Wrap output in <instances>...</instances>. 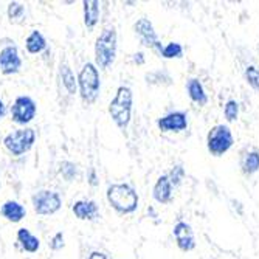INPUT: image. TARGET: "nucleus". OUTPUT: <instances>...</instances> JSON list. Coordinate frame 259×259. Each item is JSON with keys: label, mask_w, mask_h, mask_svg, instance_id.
<instances>
[{"label": "nucleus", "mask_w": 259, "mask_h": 259, "mask_svg": "<svg viewBox=\"0 0 259 259\" xmlns=\"http://www.w3.org/2000/svg\"><path fill=\"white\" fill-rule=\"evenodd\" d=\"M152 197L155 202L164 205L172 200V185L166 174H163L157 179L154 188H152Z\"/></svg>", "instance_id": "4468645a"}, {"label": "nucleus", "mask_w": 259, "mask_h": 259, "mask_svg": "<svg viewBox=\"0 0 259 259\" xmlns=\"http://www.w3.org/2000/svg\"><path fill=\"white\" fill-rule=\"evenodd\" d=\"M172 188L174 186H179L182 183V180L185 179V168L182 166V164H174V166L171 168L169 174H166Z\"/></svg>", "instance_id": "cd10ccee"}, {"label": "nucleus", "mask_w": 259, "mask_h": 259, "mask_svg": "<svg viewBox=\"0 0 259 259\" xmlns=\"http://www.w3.org/2000/svg\"><path fill=\"white\" fill-rule=\"evenodd\" d=\"M134 31H135V34H137V37H138V40H140L141 45L148 47V49H151L152 52H155L158 55L161 53L163 45L158 40V36L155 33V28L152 25V22L148 17L138 19L134 23Z\"/></svg>", "instance_id": "1a4fd4ad"}, {"label": "nucleus", "mask_w": 259, "mask_h": 259, "mask_svg": "<svg viewBox=\"0 0 259 259\" xmlns=\"http://www.w3.org/2000/svg\"><path fill=\"white\" fill-rule=\"evenodd\" d=\"M49 247L53 250V251H59L65 247V238H64V233L62 231H58L55 236L50 239L49 242Z\"/></svg>", "instance_id": "c85d7f7f"}, {"label": "nucleus", "mask_w": 259, "mask_h": 259, "mask_svg": "<svg viewBox=\"0 0 259 259\" xmlns=\"http://www.w3.org/2000/svg\"><path fill=\"white\" fill-rule=\"evenodd\" d=\"M5 113H7V107H5V103H4L2 100H0V120L4 118V116H5Z\"/></svg>", "instance_id": "473e14b6"}, {"label": "nucleus", "mask_w": 259, "mask_h": 259, "mask_svg": "<svg viewBox=\"0 0 259 259\" xmlns=\"http://www.w3.org/2000/svg\"><path fill=\"white\" fill-rule=\"evenodd\" d=\"M87 183H89L90 186H93V188L100 185V179H98L95 169H90V171H89V174H87Z\"/></svg>", "instance_id": "c756f323"}, {"label": "nucleus", "mask_w": 259, "mask_h": 259, "mask_svg": "<svg viewBox=\"0 0 259 259\" xmlns=\"http://www.w3.org/2000/svg\"><path fill=\"white\" fill-rule=\"evenodd\" d=\"M59 174L62 176V179L65 182H73L75 179H78L79 176V169H78V164L73 161H68L64 160L59 163Z\"/></svg>", "instance_id": "5701e85b"}, {"label": "nucleus", "mask_w": 259, "mask_h": 259, "mask_svg": "<svg viewBox=\"0 0 259 259\" xmlns=\"http://www.w3.org/2000/svg\"><path fill=\"white\" fill-rule=\"evenodd\" d=\"M224 115L228 123H233L239 118V103L236 100H228L224 106Z\"/></svg>", "instance_id": "393cba45"}, {"label": "nucleus", "mask_w": 259, "mask_h": 259, "mask_svg": "<svg viewBox=\"0 0 259 259\" xmlns=\"http://www.w3.org/2000/svg\"><path fill=\"white\" fill-rule=\"evenodd\" d=\"M0 214H2L8 222L19 224L27 216V209L17 200H7V202H4L2 206H0Z\"/></svg>", "instance_id": "2eb2a0df"}, {"label": "nucleus", "mask_w": 259, "mask_h": 259, "mask_svg": "<svg viewBox=\"0 0 259 259\" xmlns=\"http://www.w3.org/2000/svg\"><path fill=\"white\" fill-rule=\"evenodd\" d=\"M7 16L11 22H17L25 17V7L20 2H10L7 8Z\"/></svg>", "instance_id": "a878e982"}, {"label": "nucleus", "mask_w": 259, "mask_h": 259, "mask_svg": "<svg viewBox=\"0 0 259 259\" xmlns=\"http://www.w3.org/2000/svg\"><path fill=\"white\" fill-rule=\"evenodd\" d=\"M146 82L151 85H171L172 84V78L168 72L164 70H155V72L146 73Z\"/></svg>", "instance_id": "4be33fe9"}, {"label": "nucleus", "mask_w": 259, "mask_h": 259, "mask_svg": "<svg viewBox=\"0 0 259 259\" xmlns=\"http://www.w3.org/2000/svg\"><path fill=\"white\" fill-rule=\"evenodd\" d=\"M22 58L19 55L17 45H7L0 50V73L11 76L20 72Z\"/></svg>", "instance_id": "9d476101"}, {"label": "nucleus", "mask_w": 259, "mask_h": 259, "mask_svg": "<svg viewBox=\"0 0 259 259\" xmlns=\"http://www.w3.org/2000/svg\"><path fill=\"white\" fill-rule=\"evenodd\" d=\"M160 56L164 59H179L183 56V47L179 42H169L161 49Z\"/></svg>", "instance_id": "b1692460"}, {"label": "nucleus", "mask_w": 259, "mask_h": 259, "mask_svg": "<svg viewBox=\"0 0 259 259\" xmlns=\"http://www.w3.org/2000/svg\"><path fill=\"white\" fill-rule=\"evenodd\" d=\"M118 49V34L113 27L104 28L95 40V64L98 70L109 68L116 58Z\"/></svg>", "instance_id": "20e7f679"}, {"label": "nucleus", "mask_w": 259, "mask_h": 259, "mask_svg": "<svg viewBox=\"0 0 259 259\" xmlns=\"http://www.w3.org/2000/svg\"><path fill=\"white\" fill-rule=\"evenodd\" d=\"M31 205L34 213L39 216H53L62 206L59 193L52 190H39L31 196Z\"/></svg>", "instance_id": "0eeeda50"}, {"label": "nucleus", "mask_w": 259, "mask_h": 259, "mask_svg": "<svg viewBox=\"0 0 259 259\" xmlns=\"http://www.w3.org/2000/svg\"><path fill=\"white\" fill-rule=\"evenodd\" d=\"M72 211L79 221H95L100 214V208L95 200H76Z\"/></svg>", "instance_id": "ddd939ff"}, {"label": "nucleus", "mask_w": 259, "mask_h": 259, "mask_svg": "<svg viewBox=\"0 0 259 259\" xmlns=\"http://www.w3.org/2000/svg\"><path fill=\"white\" fill-rule=\"evenodd\" d=\"M84 11V25L87 30H93L97 27L101 14V5L98 0H84L82 2Z\"/></svg>", "instance_id": "dca6fc26"}, {"label": "nucleus", "mask_w": 259, "mask_h": 259, "mask_svg": "<svg viewBox=\"0 0 259 259\" xmlns=\"http://www.w3.org/2000/svg\"><path fill=\"white\" fill-rule=\"evenodd\" d=\"M87 259H107V254L106 253H103V251H92L89 256H87Z\"/></svg>", "instance_id": "2f4dec72"}, {"label": "nucleus", "mask_w": 259, "mask_h": 259, "mask_svg": "<svg viewBox=\"0 0 259 259\" xmlns=\"http://www.w3.org/2000/svg\"><path fill=\"white\" fill-rule=\"evenodd\" d=\"M59 76H61V81H62L64 89L68 92V95H75L76 90H78V82H76V78H75V75L72 72V68H70V65L65 61L61 62Z\"/></svg>", "instance_id": "aec40b11"}, {"label": "nucleus", "mask_w": 259, "mask_h": 259, "mask_svg": "<svg viewBox=\"0 0 259 259\" xmlns=\"http://www.w3.org/2000/svg\"><path fill=\"white\" fill-rule=\"evenodd\" d=\"M132 104H134V93L127 85H120L116 89L113 100L109 103V115L112 116L116 127L126 131L131 118H132Z\"/></svg>", "instance_id": "f03ea898"}, {"label": "nucleus", "mask_w": 259, "mask_h": 259, "mask_svg": "<svg viewBox=\"0 0 259 259\" xmlns=\"http://www.w3.org/2000/svg\"><path fill=\"white\" fill-rule=\"evenodd\" d=\"M109 205L118 214H132L137 211L140 197L137 190L129 183H112L106 190Z\"/></svg>", "instance_id": "f257e3e1"}, {"label": "nucleus", "mask_w": 259, "mask_h": 259, "mask_svg": "<svg viewBox=\"0 0 259 259\" xmlns=\"http://www.w3.org/2000/svg\"><path fill=\"white\" fill-rule=\"evenodd\" d=\"M241 168H242V172L245 176H253L259 171V152L257 151H250L244 160H242V164H241Z\"/></svg>", "instance_id": "412c9836"}, {"label": "nucleus", "mask_w": 259, "mask_h": 259, "mask_svg": "<svg viewBox=\"0 0 259 259\" xmlns=\"http://www.w3.org/2000/svg\"><path fill=\"white\" fill-rule=\"evenodd\" d=\"M244 76H245L247 84L253 90L259 92V68L256 65H248L245 68V72H244Z\"/></svg>", "instance_id": "bb28decb"}, {"label": "nucleus", "mask_w": 259, "mask_h": 259, "mask_svg": "<svg viewBox=\"0 0 259 259\" xmlns=\"http://www.w3.org/2000/svg\"><path fill=\"white\" fill-rule=\"evenodd\" d=\"M25 49L30 55H39L42 53L45 49H47V39L45 36L37 31V30H33L28 37L25 39Z\"/></svg>", "instance_id": "6ab92c4d"}, {"label": "nucleus", "mask_w": 259, "mask_h": 259, "mask_svg": "<svg viewBox=\"0 0 259 259\" xmlns=\"http://www.w3.org/2000/svg\"><path fill=\"white\" fill-rule=\"evenodd\" d=\"M157 126L161 132H182L188 127V116L182 110L169 112L157 120Z\"/></svg>", "instance_id": "9b49d317"}, {"label": "nucleus", "mask_w": 259, "mask_h": 259, "mask_svg": "<svg viewBox=\"0 0 259 259\" xmlns=\"http://www.w3.org/2000/svg\"><path fill=\"white\" fill-rule=\"evenodd\" d=\"M132 61L137 64V65H143L145 64V55L141 53V52H137L132 55Z\"/></svg>", "instance_id": "7c9ffc66"}, {"label": "nucleus", "mask_w": 259, "mask_h": 259, "mask_svg": "<svg viewBox=\"0 0 259 259\" xmlns=\"http://www.w3.org/2000/svg\"><path fill=\"white\" fill-rule=\"evenodd\" d=\"M172 234L176 238L177 247L182 251H193L196 248V239H194V231L190 224L183 221L177 222L172 228Z\"/></svg>", "instance_id": "f8f14e48"}, {"label": "nucleus", "mask_w": 259, "mask_h": 259, "mask_svg": "<svg viewBox=\"0 0 259 259\" xmlns=\"http://www.w3.org/2000/svg\"><path fill=\"white\" fill-rule=\"evenodd\" d=\"M234 145V137L227 124H216L206 135V149L211 155L221 157L227 154Z\"/></svg>", "instance_id": "39448f33"}, {"label": "nucleus", "mask_w": 259, "mask_h": 259, "mask_svg": "<svg viewBox=\"0 0 259 259\" xmlns=\"http://www.w3.org/2000/svg\"><path fill=\"white\" fill-rule=\"evenodd\" d=\"M37 113L36 101L28 95H20L11 106V120L19 126H27L34 120Z\"/></svg>", "instance_id": "6e6552de"}, {"label": "nucleus", "mask_w": 259, "mask_h": 259, "mask_svg": "<svg viewBox=\"0 0 259 259\" xmlns=\"http://www.w3.org/2000/svg\"><path fill=\"white\" fill-rule=\"evenodd\" d=\"M34 143H36V132L31 127L13 131L7 134L4 138L5 149L14 157H20L23 154H27L33 148Z\"/></svg>", "instance_id": "423d86ee"}, {"label": "nucleus", "mask_w": 259, "mask_h": 259, "mask_svg": "<svg viewBox=\"0 0 259 259\" xmlns=\"http://www.w3.org/2000/svg\"><path fill=\"white\" fill-rule=\"evenodd\" d=\"M78 90L79 97L85 104H93L101 92V78H100V70L93 62H85L82 68L79 70L78 78Z\"/></svg>", "instance_id": "7ed1b4c3"}, {"label": "nucleus", "mask_w": 259, "mask_h": 259, "mask_svg": "<svg viewBox=\"0 0 259 259\" xmlns=\"http://www.w3.org/2000/svg\"><path fill=\"white\" fill-rule=\"evenodd\" d=\"M186 92H188V97H190V100L193 103H196L199 106H205L208 103V95H206V92H205L200 79H197V78L188 79Z\"/></svg>", "instance_id": "a211bd4d"}, {"label": "nucleus", "mask_w": 259, "mask_h": 259, "mask_svg": "<svg viewBox=\"0 0 259 259\" xmlns=\"http://www.w3.org/2000/svg\"><path fill=\"white\" fill-rule=\"evenodd\" d=\"M16 238H17V242L20 244L22 250H25L28 253H36L40 248V239L37 236H34V234L25 227L17 230Z\"/></svg>", "instance_id": "f3484780"}]
</instances>
